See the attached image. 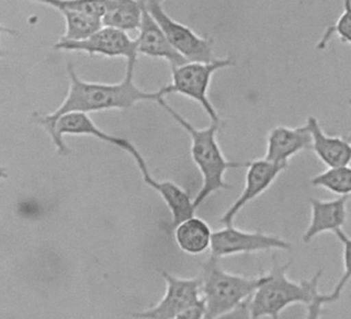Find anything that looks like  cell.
Here are the masks:
<instances>
[{"label": "cell", "mask_w": 351, "mask_h": 319, "mask_svg": "<svg viewBox=\"0 0 351 319\" xmlns=\"http://www.w3.org/2000/svg\"><path fill=\"white\" fill-rule=\"evenodd\" d=\"M136 62H128L126 74L121 82L116 84L87 82L80 78L71 63L67 65L69 88L64 100L58 108L47 115L36 113L34 119L42 126L49 135H53L57 121L69 113H89L112 109H130L143 101H154L167 96L163 86L155 92H147L136 86L134 72Z\"/></svg>", "instance_id": "1"}, {"label": "cell", "mask_w": 351, "mask_h": 319, "mask_svg": "<svg viewBox=\"0 0 351 319\" xmlns=\"http://www.w3.org/2000/svg\"><path fill=\"white\" fill-rule=\"evenodd\" d=\"M158 104L169 113L170 117L189 134L191 138V156L193 162L200 171L202 187L194 198L195 207L206 201L213 193L221 189H232V185L225 180V174L229 169L246 168L247 162H235L226 158L217 141L219 123H213L208 127L198 129L170 106L165 97L158 101Z\"/></svg>", "instance_id": "2"}, {"label": "cell", "mask_w": 351, "mask_h": 319, "mask_svg": "<svg viewBox=\"0 0 351 319\" xmlns=\"http://www.w3.org/2000/svg\"><path fill=\"white\" fill-rule=\"evenodd\" d=\"M291 265V261L279 263L273 257L272 267L265 273L264 281L250 298V308L254 319L279 318L280 313L287 307L307 305L310 302L324 271L318 270L311 279L295 282L287 276Z\"/></svg>", "instance_id": "3"}, {"label": "cell", "mask_w": 351, "mask_h": 319, "mask_svg": "<svg viewBox=\"0 0 351 319\" xmlns=\"http://www.w3.org/2000/svg\"><path fill=\"white\" fill-rule=\"evenodd\" d=\"M201 292L204 300V319H215L252 298L263 283L265 274L246 277L226 271L219 259L209 257L203 265Z\"/></svg>", "instance_id": "4"}, {"label": "cell", "mask_w": 351, "mask_h": 319, "mask_svg": "<svg viewBox=\"0 0 351 319\" xmlns=\"http://www.w3.org/2000/svg\"><path fill=\"white\" fill-rule=\"evenodd\" d=\"M233 65L234 61L231 58H217L208 63L188 62L171 69V82L163 86L164 90L166 95L180 94L192 99L200 104L213 123L221 125L219 113L208 97L209 86L215 72Z\"/></svg>", "instance_id": "5"}, {"label": "cell", "mask_w": 351, "mask_h": 319, "mask_svg": "<svg viewBox=\"0 0 351 319\" xmlns=\"http://www.w3.org/2000/svg\"><path fill=\"white\" fill-rule=\"evenodd\" d=\"M145 10L159 24L174 49L188 62L215 61L213 39L201 36L192 28L178 22L168 14L162 0H141Z\"/></svg>", "instance_id": "6"}, {"label": "cell", "mask_w": 351, "mask_h": 319, "mask_svg": "<svg viewBox=\"0 0 351 319\" xmlns=\"http://www.w3.org/2000/svg\"><path fill=\"white\" fill-rule=\"evenodd\" d=\"M166 292L161 300L151 308L133 313L136 319H176L189 309L204 304L201 292V277L182 278L162 272Z\"/></svg>", "instance_id": "7"}, {"label": "cell", "mask_w": 351, "mask_h": 319, "mask_svg": "<svg viewBox=\"0 0 351 319\" xmlns=\"http://www.w3.org/2000/svg\"><path fill=\"white\" fill-rule=\"evenodd\" d=\"M293 245L279 236L267 234L262 231L241 230L232 226L215 231L211 242V257L221 259L242 253L261 252L268 250H291Z\"/></svg>", "instance_id": "8"}, {"label": "cell", "mask_w": 351, "mask_h": 319, "mask_svg": "<svg viewBox=\"0 0 351 319\" xmlns=\"http://www.w3.org/2000/svg\"><path fill=\"white\" fill-rule=\"evenodd\" d=\"M54 49L65 51H79L90 56H104L108 58H124L128 62L138 59L136 39L131 38L129 33L112 27L102 26L99 30L81 40H67L60 38L54 45Z\"/></svg>", "instance_id": "9"}, {"label": "cell", "mask_w": 351, "mask_h": 319, "mask_svg": "<svg viewBox=\"0 0 351 319\" xmlns=\"http://www.w3.org/2000/svg\"><path fill=\"white\" fill-rule=\"evenodd\" d=\"M65 135L90 136L110 145L116 146L128 154L136 148V146L126 138L112 135L98 127L87 113H69L57 121L51 138L56 146L57 152L62 156H67L71 152L64 141Z\"/></svg>", "instance_id": "10"}, {"label": "cell", "mask_w": 351, "mask_h": 319, "mask_svg": "<svg viewBox=\"0 0 351 319\" xmlns=\"http://www.w3.org/2000/svg\"><path fill=\"white\" fill-rule=\"evenodd\" d=\"M246 168L247 171H246L245 183L241 193L219 220V222L223 226L234 224V220L238 213L247 204L263 195L287 167L275 164L263 158L250 161Z\"/></svg>", "instance_id": "11"}, {"label": "cell", "mask_w": 351, "mask_h": 319, "mask_svg": "<svg viewBox=\"0 0 351 319\" xmlns=\"http://www.w3.org/2000/svg\"><path fill=\"white\" fill-rule=\"evenodd\" d=\"M141 173L143 181L147 187L153 189L159 193L164 203L167 206L171 213L172 228L182 224L184 220L193 217L196 213L197 208L195 207L194 199L191 198L190 193L184 191L182 187L176 185L173 181L158 180L152 175L143 154L137 150L131 156Z\"/></svg>", "instance_id": "12"}, {"label": "cell", "mask_w": 351, "mask_h": 319, "mask_svg": "<svg viewBox=\"0 0 351 319\" xmlns=\"http://www.w3.org/2000/svg\"><path fill=\"white\" fill-rule=\"evenodd\" d=\"M312 137L307 126H277L269 132L264 158L281 166H289V160L299 152L311 150Z\"/></svg>", "instance_id": "13"}, {"label": "cell", "mask_w": 351, "mask_h": 319, "mask_svg": "<svg viewBox=\"0 0 351 319\" xmlns=\"http://www.w3.org/2000/svg\"><path fill=\"white\" fill-rule=\"evenodd\" d=\"M137 35V51L139 55L165 60L171 69L188 63L186 59L174 49L153 16L143 6V21Z\"/></svg>", "instance_id": "14"}, {"label": "cell", "mask_w": 351, "mask_h": 319, "mask_svg": "<svg viewBox=\"0 0 351 319\" xmlns=\"http://www.w3.org/2000/svg\"><path fill=\"white\" fill-rule=\"evenodd\" d=\"M350 198L339 197L332 200L309 199L311 218L302 237L304 243H310L324 233H335L342 228L347 220V203Z\"/></svg>", "instance_id": "15"}, {"label": "cell", "mask_w": 351, "mask_h": 319, "mask_svg": "<svg viewBox=\"0 0 351 319\" xmlns=\"http://www.w3.org/2000/svg\"><path fill=\"white\" fill-rule=\"evenodd\" d=\"M306 126L312 137L311 150L328 168L346 166L351 163V139L326 134L315 117H307Z\"/></svg>", "instance_id": "16"}, {"label": "cell", "mask_w": 351, "mask_h": 319, "mask_svg": "<svg viewBox=\"0 0 351 319\" xmlns=\"http://www.w3.org/2000/svg\"><path fill=\"white\" fill-rule=\"evenodd\" d=\"M213 232L209 224L196 215L174 228V239L180 250L198 255L210 249Z\"/></svg>", "instance_id": "17"}, {"label": "cell", "mask_w": 351, "mask_h": 319, "mask_svg": "<svg viewBox=\"0 0 351 319\" xmlns=\"http://www.w3.org/2000/svg\"><path fill=\"white\" fill-rule=\"evenodd\" d=\"M143 16L141 0H110L102 16L104 26L112 27L129 33L138 31Z\"/></svg>", "instance_id": "18"}, {"label": "cell", "mask_w": 351, "mask_h": 319, "mask_svg": "<svg viewBox=\"0 0 351 319\" xmlns=\"http://www.w3.org/2000/svg\"><path fill=\"white\" fill-rule=\"evenodd\" d=\"M313 187H322L339 197H351V166L332 167L312 177Z\"/></svg>", "instance_id": "19"}, {"label": "cell", "mask_w": 351, "mask_h": 319, "mask_svg": "<svg viewBox=\"0 0 351 319\" xmlns=\"http://www.w3.org/2000/svg\"><path fill=\"white\" fill-rule=\"evenodd\" d=\"M36 3L45 4L60 12L63 18L75 12L91 14L102 20L108 8L110 0H30Z\"/></svg>", "instance_id": "20"}, {"label": "cell", "mask_w": 351, "mask_h": 319, "mask_svg": "<svg viewBox=\"0 0 351 319\" xmlns=\"http://www.w3.org/2000/svg\"><path fill=\"white\" fill-rule=\"evenodd\" d=\"M334 36H338L342 43L351 45V0H344L342 14L334 24L330 25L326 29L316 47L318 49H326Z\"/></svg>", "instance_id": "21"}, {"label": "cell", "mask_w": 351, "mask_h": 319, "mask_svg": "<svg viewBox=\"0 0 351 319\" xmlns=\"http://www.w3.org/2000/svg\"><path fill=\"white\" fill-rule=\"evenodd\" d=\"M334 234L343 246V265H344V272H343L342 276L332 290L330 292L335 303L340 300L345 286L351 280V237H349L343 228H339Z\"/></svg>", "instance_id": "22"}, {"label": "cell", "mask_w": 351, "mask_h": 319, "mask_svg": "<svg viewBox=\"0 0 351 319\" xmlns=\"http://www.w3.org/2000/svg\"><path fill=\"white\" fill-rule=\"evenodd\" d=\"M334 303L330 292L328 294H322L318 290V287L315 288L313 294H312L311 300L306 306L305 319H320L324 312V307L326 304Z\"/></svg>", "instance_id": "23"}, {"label": "cell", "mask_w": 351, "mask_h": 319, "mask_svg": "<svg viewBox=\"0 0 351 319\" xmlns=\"http://www.w3.org/2000/svg\"><path fill=\"white\" fill-rule=\"evenodd\" d=\"M215 319H254L250 308V298Z\"/></svg>", "instance_id": "24"}, {"label": "cell", "mask_w": 351, "mask_h": 319, "mask_svg": "<svg viewBox=\"0 0 351 319\" xmlns=\"http://www.w3.org/2000/svg\"><path fill=\"white\" fill-rule=\"evenodd\" d=\"M205 306L204 304L199 305L194 308L184 311L182 314L178 315L176 319H204Z\"/></svg>", "instance_id": "25"}, {"label": "cell", "mask_w": 351, "mask_h": 319, "mask_svg": "<svg viewBox=\"0 0 351 319\" xmlns=\"http://www.w3.org/2000/svg\"><path fill=\"white\" fill-rule=\"evenodd\" d=\"M348 103H349V105H350V106H351V98H350V99H349V100H348Z\"/></svg>", "instance_id": "26"}, {"label": "cell", "mask_w": 351, "mask_h": 319, "mask_svg": "<svg viewBox=\"0 0 351 319\" xmlns=\"http://www.w3.org/2000/svg\"><path fill=\"white\" fill-rule=\"evenodd\" d=\"M275 319H279V318H275Z\"/></svg>", "instance_id": "27"}, {"label": "cell", "mask_w": 351, "mask_h": 319, "mask_svg": "<svg viewBox=\"0 0 351 319\" xmlns=\"http://www.w3.org/2000/svg\"><path fill=\"white\" fill-rule=\"evenodd\" d=\"M350 200H351V197H350Z\"/></svg>", "instance_id": "28"}]
</instances>
